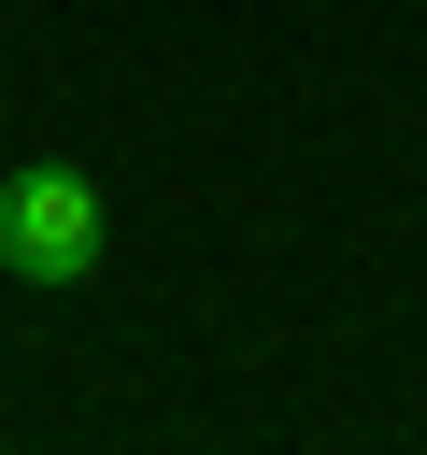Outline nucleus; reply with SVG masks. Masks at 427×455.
Returning <instances> with one entry per match:
<instances>
[{
  "mask_svg": "<svg viewBox=\"0 0 427 455\" xmlns=\"http://www.w3.org/2000/svg\"><path fill=\"white\" fill-rule=\"evenodd\" d=\"M100 242H114V213H100V185H85L71 156H28V171L0 185V270H14V284H85Z\"/></svg>",
  "mask_w": 427,
  "mask_h": 455,
  "instance_id": "obj_1",
  "label": "nucleus"
}]
</instances>
